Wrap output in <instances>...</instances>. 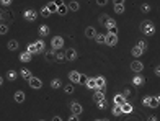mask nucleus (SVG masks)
<instances>
[{
  "label": "nucleus",
  "mask_w": 160,
  "mask_h": 121,
  "mask_svg": "<svg viewBox=\"0 0 160 121\" xmlns=\"http://www.w3.org/2000/svg\"><path fill=\"white\" fill-rule=\"evenodd\" d=\"M54 58H56V51L51 49V51H44V61L46 62H54Z\"/></svg>",
  "instance_id": "20"
},
{
  "label": "nucleus",
  "mask_w": 160,
  "mask_h": 121,
  "mask_svg": "<svg viewBox=\"0 0 160 121\" xmlns=\"http://www.w3.org/2000/svg\"><path fill=\"white\" fill-rule=\"evenodd\" d=\"M158 102H160V98L155 95V97H150V102H149V106L150 108H157L158 106Z\"/></svg>",
  "instance_id": "32"
},
{
  "label": "nucleus",
  "mask_w": 160,
  "mask_h": 121,
  "mask_svg": "<svg viewBox=\"0 0 160 121\" xmlns=\"http://www.w3.org/2000/svg\"><path fill=\"white\" fill-rule=\"evenodd\" d=\"M149 102H150V95H147V97L142 98V105H144V106H149Z\"/></svg>",
  "instance_id": "43"
},
{
  "label": "nucleus",
  "mask_w": 160,
  "mask_h": 121,
  "mask_svg": "<svg viewBox=\"0 0 160 121\" xmlns=\"http://www.w3.org/2000/svg\"><path fill=\"white\" fill-rule=\"evenodd\" d=\"M131 70H132V72H136V74H141L142 70H144V64H142L141 61L134 59L132 62H131Z\"/></svg>",
  "instance_id": "9"
},
{
  "label": "nucleus",
  "mask_w": 160,
  "mask_h": 121,
  "mask_svg": "<svg viewBox=\"0 0 160 121\" xmlns=\"http://www.w3.org/2000/svg\"><path fill=\"white\" fill-rule=\"evenodd\" d=\"M7 33H8V25L0 23V34H7Z\"/></svg>",
  "instance_id": "42"
},
{
  "label": "nucleus",
  "mask_w": 160,
  "mask_h": 121,
  "mask_svg": "<svg viewBox=\"0 0 160 121\" xmlns=\"http://www.w3.org/2000/svg\"><path fill=\"white\" fill-rule=\"evenodd\" d=\"M154 72H155V77H158V75H160V67H158V66H155V67H154Z\"/></svg>",
  "instance_id": "50"
},
{
  "label": "nucleus",
  "mask_w": 160,
  "mask_h": 121,
  "mask_svg": "<svg viewBox=\"0 0 160 121\" xmlns=\"http://www.w3.org/2000/svg\"><path fill=\"white\" fill-rule=\"evenodd\" d=\"M52 121H62V118H61V116H57V115H56V116H52Z\"/></svg>",
  "instance_id": "51"
},
{
  "label": "nucleus",
  "mask_w": 160,
  "mask_h": 121,
  "mask_svg": "<svg viewBox=\"0 0 160 121\" xmlns=\"http://www.w3.org/2000/svg\"><path fill=\"white\" fill-rule=\"evenodd\" d=\"M95 85H97L95 90H106V79L103 75H97L95 77Z\"/></svg>",
  "instance_id": "8"
},
{
  "label": "nucleus",
  "mask_w": 160,
  "mask_h": 121,
  "mask_svg": "<svg viewBox=\"0 0 160 121\" xmlns=\"http://www.w3.org/2000/svg\"><path fill=\"white\" fill-rule=\"evenodd\" d=\"M93 39H95L98 44H105V34L103 33H97V36L93 38Z\"/></svg>",
  "instance_id": "34"
},
{
  "label": "nucleus",
  "mask_w": 160,
  "mask_h": 121,
  "mask_svg": "<svg viewBox=\"0 0 160 121\" xmlns=\"http://www.w3.org/2000/svg\"><path fill=\"white\" fill-rule=\"evenodd\" d=\"M25 98H26V95H25L23 90H17L15 95H13V100H15L17 103H25Z\"/></svg>",
  "instance_id": "13"
},
{
  "label": "nucleus",
  "mask_w": 160,
  "mask_h": 121,
  "mask_svg": "<svg viewBox=\"0 0 160 121\" xmlns=\"http://www.w3.org/2000/svg\"><path fill=\"white\" fill-rule=\"evenodd\" d=\"M93 121H101V119H93Z\"/></svg>",
  "instance_id": "54"
},
{
  "label": "nucleus",
  "mask_w": 160,
  "mask_h": 121,
  "mask_svg": "<svg viewBox=\"0 0 160 121\" xmlns=\"http://www.w3.org/2000/svg\"><path fill=\"white\" fill-rule=\"evenodd\" d=\"M7 79H8L10 82H15L18 79V72L17 70H8V72H7Z\"/></svg>",
  "instance_id": "27"
},
{
  "label": "nucleus",
  "mask_w": 160,
  "mask_h": 121,
  "mask_svg": "<svg viewBox=\"0 0 160 121\" xmlns=\"http://www.w3.org/2000/svg\"><path fill=\"white\" fill-rule=\"evenodd\" d=\"M113 7H114V12L118 13V15H121V13H124V7H126V3H124V2H114Z\"/></svg>",
  "instance_id": "19"
},
{
  "label": "nucleus",
  "mask_w": 160,
  "mask_h": 121,
  "mask_svg": "<svg viewBox=\"0 0 160 121\" xmlns=\"http://www.w3.org/2000/svg\"><path fill=\"white\" fill-rule=\"evenodd\" d=\"M101 121H110V119H108V118H105V119H101Z\"/></svg>",
  "instance_id": "53"
},
{
  "label": "nucleus",
  "mask_w": 160,
  "mask_h": 121,
  "mask_svg": "<svg viewBox=\"0 0 160 121\" xmlns=\"http://www.w3.org/2000/svg\"><path fill=\"white\" fill-rule=\"evenodd\" d=\"M103 26L108 30V33H118V23H116V20L111 18V17L105 21V25H103Z\"/></svg>",
  "instance_id": "3"
},
{
  "label": "nucleus",
  "mask_w": 160,
  "mask_h": 121,
  "mask_svg": "<svg viewBox=\"0 0 160 121\" xmlns=\"http://www.w3.org/2000/svg\"><path fill=\"white\" fill-rule=\"evenodd\" d=\"M18 46H20V43H18L17 39H10L8 43H7V48H8L10 51H17Z\"/></svg>",
  "instance_id": "24"
},
{
  "label": "nucleus",
  "mask_w": 160,
  "mask_h": 121,
  "mask_svg": "<svg viewBox=\"0 0 160 121\" xmlns=\"http://www.w3.org/2000/svg\"><path fill=\"white\" fill-rule=\"evenodd\" d=\"M105 44L106 46H116L118 44V33H106L105 34Z\"/></svg>",
  "instance_id": "4"
},
{
  "label": "nucleus",
  "mask_w": 160,
  "mask_h": 121,
  "mask_svg": "<svg viewBox=\"0 0 160 121\" xmlns=\"http://www.w3.org/2000/svg\"><path fill=\"white\" fill-rule=\"evenodd\" d=\"M26 53H30L31 56H34V54H38V49H36V46H34V43H31V44H28V49H26Z\"/></svg>",
  "instance_id": "35"
},
{
  "label": "nucleus",
  "mask_w": 160,
  "mask_h": 121,
  "mask_svg": "<svg viewBox=\"0 0 160 121\" xmlns=\"http://www.w3.org/2000/svg\"><path fill=\"white\" fill-rule=\"evenodd\" d=\"M38 33H39V38H48L49 33H51V30H49L48 25H41L39 30H38Z\"/></svg>",
  "instance_id": "16"
},
{
  "label": "nucleus",
  "mask_w": 160,
  "mask_h": 121,
  "mask_svg": "<svg viewBox=\"0 0 160 121\" xmlns=\"http://www.w3.org/2000/svg\"><path fill=\"white\" fill-rule=\"evenodd\" d=\"M28 83H30V87H31V88H34V90L42 88V80H41V79H38V77H31V79L28 80Z\"/></svg>",
  "instance_id": "10"
},
{
  "label": "nucleus",
  "mask_w": 160,
  "mask_h": 121,
  "mask_svg": "<svg viewBox=\"0 0 160 121\" xmlns=\"http://www.w3.org/2000/svg\"><path fill=\"white\" fill-rule=\"evenodd\" d=\"M132 83L136 85V87H141V85H144V83H145V79H144L142 75L137 74L136 77H132Z\"/></svg>",
  "instance_id": "22"
},
{
  "label": "nucleus",
  "mask_w": 160,
  "mask_h": 121,
  "mask_svg": "<svg viewBox=\"0 0 160 121\" xmlns=\"http://www.w3.org/2000/svg\"><path fill=\"white\" fill-rule=\"evenodd\" d=\"M85 85H87V88L95 90V88H97V85H95V77H88V79H87V82H85Z\"/></svg>",
  "instance_id": "26"
},
{
  "label": "nucleus",
  "mask_w": 160,
  "mask_h": 121,
  "mask_svg": "<svg viewBox=\"0 0 160 121\" xmlns=\"http://www.w3.org/2000/svg\"><path fill=\"white\" fill-rule=\"evenodd\" d=\"M137 48H139L141 49V51L142 53H145V51H147V48H149V44H147V41H145V39H141L139 43H137V44H136Z\"/></svg>",
  "instance_id": "30"
},
{
  "label": "nucleus",
  "mask_w": 160,
  "mask_h": 121,
  "mask_svg": "<svg viewBox=\"0 0 160 121\" xmlns=\"http://www.w3.org/2000/svg\"><path fill=\"white\" fill-rule=\"evenodd\" d=\"M39 13H41V17H42V18H49V17H51V12L48 10V7H46V5L41 8V12H39Z\"/></svg>",
  "instance_id": "36"
},
{
  "label": "nucleus",
  "mask_w": 160,
  "mask_h": 121,
  "mask_svg": "<svg viewBox=\"0 0 160 121\" xmlns=\"http://www.w3.org/2000/svg\"><path fill=\"white\" fill-rule=\"evenodd\" d=\"M64 56H65V61H75L78 58V53H77V49L69 48V49H65V51H64Z\"/></svg>",
  "instance_id": "7"
},
{
  "label": "nucleus",
  "mask_w": 160,
  "mask_h": 121,
  "mask_svg": "<svg viewBox=\"0 0 160 121\" xmlns=\"http://www.w3.org/2000/svg\"><path fill=\"white\" fill-rule=\"evenodd\" d=\"M150 10H152V5H150V3H142V5H141V12H142V13H149Z\"/></svg>",
  "instance_id": "38"
},
{
  "label": "nucleus",
  "mask_w": 160,
  "mask_h": 121,
  "mask_svg": "<svg viewBox=\"0 0 160 121\" xmlns=\"http://www.w3.org/2000/svg\"><path fill=\"white\" fill-rule=\"evenodd\" d=\"M64 59H65V56H64V51H56V58H54V61L61 62V61H64Z\"/></svg>",
  "instance_id": "39"
},
{
  "label": "nucleus",
  "mask_w": 160,
  "mask_h": 121,
  "mask_svg": "<svg viewBox=\"0 0 160 121\" xmlns=\"http://www.w3.org/2000/svg\"><path fill=\"white\" fill-rule=\"evenodd\" d=\"M147 121H158V118L155 115H150V116H147Z\"/></svg>",
  "instance_id": "48"
},
{
  "label": "nucleus",
  "mask_w": 160,
  "mask_h": 121,
  "mask_svg": "<svg viewBox=\"0 0 160 121\" xmlns=\"http://www.w3.org/2000/svg\"><path fill=\"white\" fill-rule=\"evenodd\" d=\"M105 93H106V90H95V93H93L92 100L95 102V103H98V102H101V100H105Z\"/></svg>",
  "instance_id": "12"
},
{
  "label": "nucleus",
  "mask_w": 160,
  "mask_h": 121,
  "mask_svg": "<svg viewBox=\"0 0 160 121\" xmlns=\"http://www.w3.org/2000/svg\"><path fill=\"white\" fill-rule=\"evenodd\" d=\"M74 92H75V88H74V85H72V83L64 85V93H65V95H72Z\"/></svg>",
  "instance_id": "31"
},
{
  "label": "nucleus",
  "mask_w": 160,
  "mask_h": 121,
  "mask_svg": "<svg viewBox=\"0 0 160 121\" xmlns=\"http://www.w3.org/2000/svg\"><path fill=\"white\" fill-rule=\"evenodd\" d=\"M97 5H100V7H106V5H108V2H106V0H103V2H101V0H98Z\"/></svg>",
  "instance_id": "49"
},
{
  "label": "nucleus",
  "mask_w": 160,
  "mask_h": 121,
  "mask_svg": "<svg viewBox=\"0 0 160 121\" xmlns=\"http://www.w3.org/2000/svg\"><path fill=\"white\" fill-rule=\"evenodd\" d=\"M67 8L72 10V12H78V10H80V3L75 2V0H74V2H69V3H67Z\"/></svg>",
  "instance_id": "28"
},
{
  "label": "nucleus",
  "mask_w": 160,
  "mask_h": 121,
  "mask_svg": "<svg viewBox=\"0 0 160 121\" xmlns=\"http://www.w3.org/2000/svg\"><path fill=\"white\" fill-rule=\"evenodd\" d=\"M0 5H2V7H10V5H12V0H2V2H0Z\"/></svg>",
  "instance_id": "45"
},
{
  "label": "nucleus",
  "mask_w": 160,
  "mask_h": 121,
  "mask_svg": "<svg viewBox=\"0 0 160 121\" xmlns=\"http://www.w3.org/2000/svg\"><path fill=\"white\" fill-rule=\"evenodd\" d=\"M80 75H82V74H80V72H77V70H70L67 77H69L70 83L74 85V83H78V82H80Z\"/></svg>",
  "instance_id": "11"
},
{
  "label": "nucleus",
  "mask_w": 160,
  "mask_h": 121,
  "mask_svg": "<svg viewBox=\"0 0 160 121\" xmlns=\"http://www.w3.org/2000/svg\"><path fill=\"white\" fill-rule=\"evenodd\" d=\"M108 18H110V17H108V15H101V17L98 18V21H100V23H101V25H105V21H106Z\"/></svg>",
  "instance_id": "44"
},
{
  "label": "nucleus",
  "mask_w": 160,
  "mask_h": 121,
  "mask_svg": "<svg viewBox=\"0 0 160 121\" xmlns=\"http://www.w3.org/2000/svg\"><path fill=\"white\" fill-rule=\"evenodd\" d=\"M134 106L131 105L129 102H126L124 105H121V115H129V113H132Z\"/></svg>",
  "instance_id": "17"
},
{
  "label": "nucleus",
  "mask_w": 160,
  "mask_h": 121,
  "mask_svg": "<svg viewBox=\"0 0 160 121\" xmlns=\"http://www.w3.org/2000/svg\"><path fill=\"white\" fill-rule=\"evenodd\" d=\"M87 79H88V75L82 74V75H80V82H78V83H85V82H87Z\"/></svg>",
  "instance_id": "46"
},
{
  "label": "nucleus",
  "mask_w": 160,
  "mask_h": 121,
  "mask_svg": "<svg viewBox=\"0 0 160 121\" xmlns=\"http://www.w3.org/2000/svg\"><path fill=\"white\" fill-rule=\"evenodd\" d=\"M69 108H70V111H72V115H75V116H80L83 113V106L80 105L78 102H70L69 103Z\"/></svg>",
  "instance_id": "5"
},
{
  "label": "nucleus",
  "mask_w": 160,
  "mask_h": 121,
  "mask_svg": "<svg viewBox=\"0 0 160 121\" xmlns=\"http://www.w3.org/2000/svg\"><path fill=\"white\" fill-rule=\"evenodd\" d=\"M34 46H36V49H38V54L44 53V48H46V44H44V39H38V41L34 43Z\"/></svg>",
  "instance_id": "23"
},
{
  "label": "nucleus",
  "mask_w": 160,
  "mask_h": 121,
  "mask_svg": "<svg viewBox=\"0 0 160 121\" xmlns=\"http://www.w3.org/2000/svg\"><path fill=\"white\" fill-rule=\"evenodd\" d=\"M131 54H132V58H136V59H137V58H141V56H142L144 53H142L137 46H134L132 49H131Z\"/></svg>",
  "instance_id": "33"
},
{
  "label": "nucleus",
  "mask_w": 160,
  "mask_h": 121,
  "mask_svg": "<svg viewBox=\"0 0 160 121\" xmlns=\"http://www.w3.org/2000/svg\"><path fill=\"white\" fill-rule=\"evenodd\" d=\"M20 75L23 77V79H26V80H30L31 77H33V74H31L30 69H21V70H20Z\"/></svg>",
  "instance_id": "25"
},
{
  "label": "nucleus",
  "mask_w": 160,
  "mask_h": 121,
  "mask_svg": "<svg viewBox=\"0 0 160 121\" xmlns=\"http://www.w3.org/2000/svg\"><path fill=\"white\" fill-rule=\"evenodd\" d=\"M49 87L52 88V90H61V88H62V80L59 79V77H56V79H52V80H51Z\"/></svg>",
  "instance_id": "15"
},
{
  "label": "nucleus",
  "mask_w": 160,
  "mask_h": 121,
  "mask_svg": "<svg viewBox=\"0 0 160 121\" xmlns=\"http://www.w3.org/2000/svg\"><path fill=\"white\" fill-rule=\"evenodd\" d=\"M97 106H98V110H106V108H108V102H106V98H105V100H101V102H98V103H97Z\"/></svg>",
  "instance_id": "40"
},
{
  "label": "nucleus",
  "mask_w": 160,
  "mask_h": 121,
  "mask_svg": "<svg viewBox=\"0 0 160 121\" xmlns=\"http://www.w3.org/2000/svg\"><path fill=\"white\" fill-rule=\"evenodd\" d=\"M46 7H48V10H49L51 13H56V10H57V3H56V2H49Z\"/></svg>",
  "instance_id": "37"
},
{
  "label": "nucleus",
  "mask_w": 160,
  "mask_h": 121,
  "mask_svg": "<svg viewBox=\"0 0 160 121\" xmlns=\"http://www.w3.org/2000/svg\"><path fill=\"white\" fill-rule=\"evenodd\" d=\"M31 58H33V56H31L30 53H26V51L20 54V61H21V62H30V61H31Z\"/></svg>",
  "instance_id": "29"
},
{
  "label": "nucleus",
  "mask_w": 160,
  "mask_h": 121,
  "mask_svg": "<svg viewBox=\"0 0 160 121\" xmlns=\"http://www.w3.org/2000/svg\"><path fill=\"white\" fill-rule=\"evenodd\" d=\"M38 121H44V119H38Z\"/></svg>",
  "instance_id": "55"
},
{
  "label": "nucleus",
  "mask_w": 160,
  "mask_h": 121,
  "mask_svg": "<svg viewBox=\"0 0 160 121\" xmlns=\"http://www.w3.org/2000/svg\"><path fill=\"white\" fill-rule=\"evenodd\" d=\"M85 36L88 38V39H93L97 36V30L93 26H88V28H85Z\"/></svg>",
  "instance_id": "21"
},
{
  "label": "nucleus",
  "mask_w": 160,
  "mask_h": 121,
  "mask_svg": "<svg viewBox=\"0 0 160 121\" xmlns=\"http://www.w3.org/2000/svg\"><path fill=\"white\" fill-rule=\"evenodd\" d=\"M67 12H69L67 3H57V10H56V13H59L61 17H64V15H67Z\"/></svg>",
  "instance_id": "18"
},
{
  "label": "nucleus",
  "mask_w": 160,
  "mask_h": 121,
  "mask_svg": "<svg viewBox=\"0 0 160 121\" xmlns=\"http://www.w3.org/2000/svg\"><path fill=\"white\" fill-rule=\"evenodd\" d=\"M62 48H64V38L62 36L51 38V49H54V51H61Z\"/></svg>",
  "instance_id": "2"
},
{
  "label": "nucleus",
  "mask_w": 160,
  "mask_h": 121,
  "mask_svg": "<svg viewBox=\"0 0 160 121\" xmlns=\"http://www.w3.org/2000/svg\"><path fill=\"white\" fill-rule=\"evenodd\" d=\"M69 121H80V118L75 116V115H70V116H69Z\"/></svg>",
  "instance_id": "47"
},
{
  "label": "nucleus",
  "mask_w": 160,
  "mask_h": 121,
  "mask_svg": "<svg viewBox=\"0 0 160 121\" xmlns=\"http://www.w3.org/2000/svg\"><path fill=\"white\" fill-rule=\"evenodd\" d=\"M2 85H3V77L0 75V87H2Z\"/></svg>",
  "instance_id": "52"
},
{
  "label": "nucleus",
  "mask_w": 160,
  "mask_h": 121,
  "mask_svg": "<svg viewBox=\"0 0 160 121\" xmlns=\"http://www.w3.org/2000/svg\"><path fill=\"white\" fill-rule=\"evenodd\" d=\"M23 18H25V21H30V23H33V21L38 18V12L33 10V8H28V10L23 12Z\"/></svg>",
  "instance_id": "6"
},
{
  "label": "nucleus",
  "mask_w": 160,
  "mask_h": 121,
  "mask_svg": "<svg viewBox=\"0 0 160 121\" xmlns=\"http://www.w3.org/2000/svg\"><path fill=\"white\" fill-rule=\"evenodd\" d=\"M141 31H142V34L144 36H147V38H150V36H154L155 34V31H157V28H155V23L152 20H144L142 23H141Z\"/></svg>",
  "instance_id": "1"
},
{
  "label": "nucleus",
  "mask_w": 160,
  "mask_h": 121,
  "mask_svg": "<svg viewBox=\"0 0 160 121\" xmlns=\"http://www.w3.org/2000/svg\"><path fill=\"white\" fill-rule=\"evenodd\" d=\"M126 102H128V100L124 98V95H122V93H116V95L113 97V103H114V105H118V106L124 105Z\"/></svg>",
  "instance_id": "14"
},
{
  "label": "nucleus",
  "mask_w": 160,
  "mask_h": 121,
  "mask_svg": "<svg viewBox=\"0 0 160 121\" xmlns=\"http://www.w3.org/2000/svg\"><path fill=\"white\" fill-rule=\"evenodd\" d=\"M111 113H113V116H121V106L114 105V106H113V110H111Z\"/></svg>",
  "instance_id": "41"
}]
</instances>
